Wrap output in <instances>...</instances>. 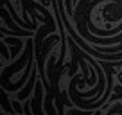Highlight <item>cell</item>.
<instances>
[{
    "label": "cell",
    "instance_id": "cell-1",
    "mask_svg": "<svg viewBox=\"0 0 122 115\" xmlns=\"http://www.w3.org/2000/svg\"><path fill=\"white\" fill-rule=\"evenodd\" d=\"M36 72H38V67H34V68H32L30 77H29V83H27L25 86L18 92V95H16V99H18V101L27 99V97L30 95V92H32V90H36V83H38V81H36Z\"/></svg>",
    "mask_w": 122,
    "mask_h": 115
},
{
    "label": "cell",
    "instance_id": "cell-3",
    "mask_svg": "<svg viewBox=\"0 0 122 115\" xmlns=\"http://www.w3.org/2000/svg\"><path fill=\"white\" fill-rule=\"evenodd\" d=\"M0 38L5 40V42L11 45V58H16V56H22L23 49H25V43L20 40V36H13V38H7V36H2L0 34Z\"/></svg>",
    "mask_w": 122,
    "mask_h": 115
},
{
    "label": "cell",
    "instance_id": "cell-4",
    "mask_svg": "<svg viewBox=\"0 0 122 115\" xmlns=\"http://www.w3.org/2000/svg\"><path fill=\"white\" fill-rule=\"evenodd\" d=\"M7 45H9V43L5 42V40L0 38V47H2V56H4V61H9V59H11V54H9V50H7Z\"/></svg>",
    "mask_w": 122,
    "mask_h": 115
},
{
    "label": "cell",
    "instance_id": "cell-5",
    "mask_svg": "<svg viewBox=\"0 0 122 115\" xmlns=\"http://www.w3.org/2000/svg\"><path fill=\"white\" fill-rule=\"evenodd\" d=\"M115 113H120L122 115V104H115V106H111L104 115H115Z\"/></svg>",
    "mask_w": 122,
    "mask_h": 115
},
{
    "label": "cell",
    "instance_id": "cell-2",
    "mask_svg": "<svg viewBox=\"0 0 122 115\" xmlns=\"http://www.w3.org/2000/svg\"><path fill=\"white\" fill-rule=\"evenodd\" d=\"M41 83L40 79L36 83V92H34V99L30 101V106H32V113L34 115H45L43 113V106H41V97H43V90H41Z\"/></svg>",
    "mask_w": 122,
    "mask_h": 115
}]
</instances>
